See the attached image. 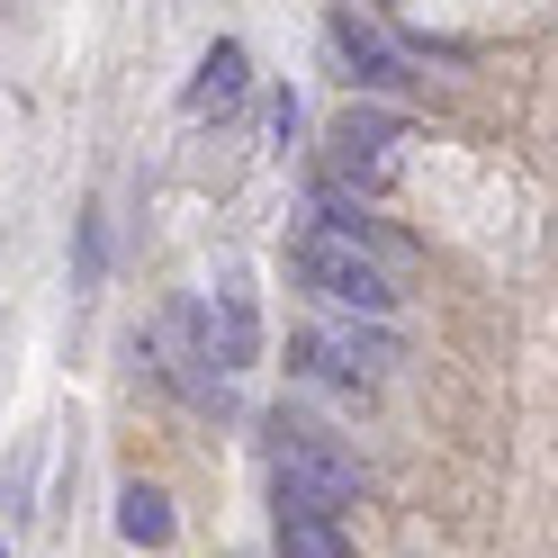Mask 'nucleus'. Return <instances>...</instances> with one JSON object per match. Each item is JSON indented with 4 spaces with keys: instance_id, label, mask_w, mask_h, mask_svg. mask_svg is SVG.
Segmentation results:
<instances>
[{
    "instance_id": "obj_4",
    "label": "nucleus",
    "mask_w": 558,
    "mask_h": 558,
    "mask_svg": "<svg viewBox=\"0 0 558 558\" xmlns=\"http://www.w3.org/2000/svg\"><path fill=\"white\" fill-rule=\"evenodd\" d=\"M397 145H405V126L388 109H342L333 118V171H342V181H361V190H388Z\"/></svg>"
},
{
    "instance_id": "obj_10",
    "label": "nucleus",
    "mask_w": 558,
    "mask_h": 558,
    "mask_svg": "<svg viewBox=\"0 0 558 558\" xmlns=\"http://www.w3.org/2000/svg\"><path fill=\"white\" fill-rule=\"evenodd\" d=\"M0 558H10V549H0Z\"/></svg>"
},
{
    "instance_id": "obj_2",
    "label": "nucleus",
    "mask_w": 558,
    "mask_h": 558,
    "mask_svg": "<svg viewBox=\"0 0 558 558\" xmlns=\"http://www.w3.org/2000/svg\"><path fill=\"white\" fill-rule=\"evenodd\" d=\"M298 279H306V289H316L325 306H342V316H388V270H378L369 253H361V234H333V226H316V234H306L298 243Z\"/></svg>"
},
{
    "instance_id": "obj_1",
    "label": "nucleus",
    "mask_w": 558,
    "mask_h": 558,
    "mask_svg": "<svg viewBox=\"0 0 558 558\" xmlns=\"http://www.w3.org/2000/svg\"><path fill=\"white\" fill-rule=\"evenodd\" d=\"M270 469H279V513H342L361 496V460L325 424H279Z\"/></svg>"
},
{
    "instance_id": "obj_9",
    "label": "nucleus",
    "mask_w": 558,
    "mask_h": 558,
    "mask_svg": "<svg viewBox=\"0 0 558 558\" xmlns=\"http://www.w3.org/2000/svg\"><path fill=\"white\" fill-rule=\"evenodd\" d=\"M279 558H352L333 513H279Z\"/></svg>"
},
{
    "instance_id": "obj_6",
    "label": "nucleus",
    "mask_w": 558,
    "mask_h": 558,
    "mask_svg": "<svg viewBox=\"0 0 558 558\" xmlns=\"http://www.w3.org/2000/svg\"><path fill=\"white\" fill-rule=\"evenodd\" d=\"M325 46H333V63H342L361 90H405V82H414V73H405V54L378 37L361 10H333V19H325Z\"/></svg>"
},
{
    "instance_id": "obj_5",
    "label": "nucleus",
    "mask_w": 558,
    "mask_h": 558,
    "mask_svg": "<svg viewBox=\"0 0 558 558\" xmlns=\"http://www.w3.org/2000/svg\"><path fill=\"white\" fill-rule=\"evenodd\" d=\"M198 361H217V369H253V352H262V316H253V298H243V279H226L217 298L198 306Z\"/></svg>"
},
{
    "instance_id": "obj_8",
    "label": "nucleus",
    "mask_w": 558,
    "mask_h": 558,
    "mask_svg": "<svg viewBox=\"0 0 558 558\" xmlns=\"http://www.w3.org/2000/svg\"><path fill=\"white\" fill-rule=\"evenodd\" d=\"M118 532L135 549H162L171 541V496H162V486H126V496H118Z\"/></svg>"
},
{
    "instance_id": "obj_3",
    "label": "nucleus",
    "mask_w": 558,
    "mask_h": 558,
    "mask_svg": "<svg viewBox=\"0 0 558 558\" xmlns=\"http://www.w3.org/2000/svg\"><path fill=\"white\" fill-rule=\"evenodd\" d=\"M298 361H306V378H333V388H378L388 361H397V342L378 325H325V333L298 342Z\"/></svg>"
},
{
    "instance_id": "obj_7",
    "label": "nucleus",
    "mask_w": 558,
    "mask_h": 558,
    "mask_svg": "<svg viewBox=\"0 0 558 558\" xmlns=\"http://www.w3.org/2000/svg\"><path fill=\"white\" fill-rule=\"evenodd\" d=\"M243 90H253V54L226 37V46H207V54H198V73H190V90H181V109H190V118H226Z\"/></svg>"
}]
</instances>
